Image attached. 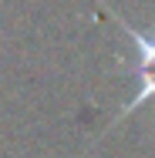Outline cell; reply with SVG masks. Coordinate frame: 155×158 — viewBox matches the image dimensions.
I'll return each instance as SVG.
<instances>
[{"label": "cell", "mask_w": 155, "mask_h": 158, "mask_svg": "<svg viewBox=\"0 0 155 158\" xmlns=\"http://www.w3.org/2000/svg\"><path fill=\"white\" fill-rule=\"evenodd\" d=\"M118 31L135 44V54H138V61H135V77H138V91H135V98L128 101V104H122L118 108V114H115V121L108 125V131L111 128H118V121H125L128 114H135L142 104H149L152 101L155 104V34H149V31H138V27H131L125 17H118L115 10H101Z\"/></svg>", "instance_id": "6da1fadb"}]
</instances>
